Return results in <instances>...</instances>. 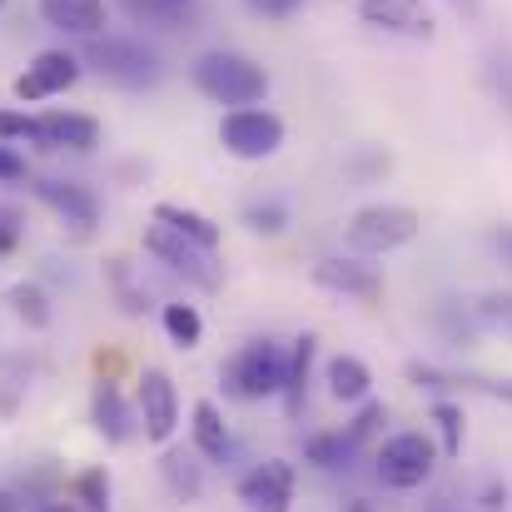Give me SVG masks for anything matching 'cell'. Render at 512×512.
Here are the masks:
<instances>
[{"label":"cell","mask_w":512,"mask_h":512,"mask_svg":"<svg viewBox=\"0 0 512 512\" xmlns=\"http://www.w3.org/2000/svg\"><path fill=\"white\" fill-rule=\"evenodd\" d=\"M189 75L214 105H259L269 95V75L249 55H234V50H204Z\"/></svg>","instance_id":"1"},{"label":"cell","mask_w":512,"mask_h":512,"mask_svg":"<svg viewBox=\"0 0 512 512\" xmlns=\"http://www.w3.org/2000/svg\"><path fill=\"white\" fill-rule=\"evenodd\" d=\"M85 60H90L105 80H115V85H125V90H150V85H160V55H155L145 40H130V35H90Z\"/></svg>","instance_id":"2"},{"label":"cell","mask_w":512,"mask_h":512,"mask_svg":"<svg viewBox=\"0 0 512 512\" xmlns=\"http://www.w3.org/2000/svg\"><path fill=\"white\" fill-rule=\"evenodd\" d=\"M145 249H150L170 274H179L184 284H194V289H204V294H214V289L224 284V269L214 264V249L184 239V234H179L174 224H165V219H155V224L145 229Z\"/></svg>","instance_id":"3"},{"label":"cell","mask_w":512,"mask_h":512,"mask_svg":"<svg viewBox=\"0 0 512 512\" xmlns=\"http://www.w3.org/2000/svg\"><path fill=\"white\" fill-rule=\"evenodd\" d=\"M413 234H418V214L408 204H368L348 219V244L358 254L403 249V244H413Z\"/></svg>","instance_id":"4"},{"label":"cell","mask_w":512,"mask_h":512,"mask_svg":"<svg viewBox=\"0 0 512 512\" xmlns=\"http://www.w3.org/2000/svg\"><path fill=\"white\" fill-rule=\"evenodd\" d=\"M284 363H289V353H284L279 343L254 339L234 353V363H229L224 378H229V388H234L239 398H269V393L284 388Z\"/></svg>","instance_id":"5"},{"label":"cell","mask_w":512,"mask_h":512,"mask_svg":"<svg viewBox=\"0 0 512 512\" xmlns=\"http://www.w3.org/2000/svg\"><path fill=\"white\" fill-rule=\"evenodd\" d=\"M219 140L234 160H269L284 145V120L269 110H234V115H224Z\"/></svg>","instance_id":"6"},{"label":"cell","mask_w":512,"mask_h":512,"mask_svg":"<svg viewBox=\"0 0 512 512\" xmlns=\"http://www.w3.org/2000/svg\"><path fill=\"white\" fill-rule=\"evenodd\" d=\"M428 473H433V443L423 433H398L383 443L378 478L388 488H418V483H428Z\"/></svg>","instance_id":"7"},{"label":"cell","mask_w":512,"mask_h":512,"mask_svg":"<svg viewBox=\"0 0 512 512\" xmlns=\"http://www.w3.org/2000/svg\"><path fill=\"white\" fill-rule=\"evenodd\" d=\"M75 80H80V60H75L70 50H40V55L25 65V75L15 80V95H20V100H50V95L70 90Z\"/></svg>","instance_id":"8"},{"label":"cell","mask_w":512,"mask_h":512,"mask_svg":"<svg viewBox=\"0 0 512 512\" xmlns=\"http://www.w3.org/2000/svg\"><path fill=\"white\" fill-rule=\"evenodd\" d=\"M140 418H145V438L150 443H170L179 428V393H174L170 373L145 368L140 378Z\"/></svg>","instance_id":"9"},{"label":"cell","mask_w":512,"mask_h":512,"mask_svg":"<svg viewBox=\"0 0 512 512\" xmlns=\"http://www.w3.org/2000/svg\"><path fill=\"white\" fill-rule=\"evenodd\" d=\"M239 498H244L249 512H289V503H294V468L279 463V458L259 463V468L239 483Z\"/></svg>","instance_id":"10"},{"label":"cell","mask_w":512,"mask_h":512,"mask_svg":"<svg viewBox=\"0 0 512 512\" xmlns=\"http://www.w3.org/2000/svg\"><path fill=\"white\" fill-rule=\"evenodd\" d=\"M358 15L373 30H388V35H408V40L433 35V15H428L423 0H358Z\"/></svg>","instance_id":"11"},{"label":"cell","mask_w":512,"mask_h":512,"mask_svg":"<svg viewBox=\"0 0 512 512\" xmlns=\"http://www.w3.org/2000/svg\"><path fill=\"white\" fill-rule=\"evenodd\" d=\"M314 279L324 289H334V294L363 299V304L383 299V274H378V264H363V259H319L314 264Z\"/></svg>","instance_id":"12"},{"label":"cell","mask_w":512,"mask_h":512,"mask_svg":"<svg viewBox=\"0 0 512 512\" xmlns=\"http://www.w3.org/2000/svg\"><path fill=\"white\" fill-rule=\"evenodd\" d=\"M35 194H40V204H50L65 224H75V229H90L95 219H100V199H95V189L90 184H75V179H35Z\"/></svg>","instance_id":"13"},{"label":"cell","mask_w":512,"mask_h":512,"mask_svg":"<svg viewBox=\"0 0 512 512\" xmlns=\"http://www.w3.org/2000/svg\"><path fill=\"white\" fill-rule=\"evenodd\" d=\"M35 125H40L35 145H45V150H75V155H85V150L100 145V125H95L90 115H65V110H55V115H45V120H35Z\"/></svg>","instance_id":"14"},{"label":"cell","mask_w":512,"mask_h":512,"mask_svg":"<svg viewBox=\"0 0 512 512\" xmlns=\"http://www.w3.org/2000/svg\"><path fill=\"white\" fill-rule=\"evenodd\" d=\"M40 15L50 30L85 35V40L105 30V0H40Z\"/></svg>","instance_id":"15"},{"label":"cell","mask_w":512,"mask_h":512,"mask_svg":"<svg viewBox=\"0 0 512 512\" xmlns=\"http://www.w3.org/2000/svg\"><path fill=\"white\" fill-rule=\"evenodd\" d=\"M90 418H95V428H100L110 443H125V438L135 433V418H130V408H125V398H120V388H115L110 378L95 383V393H90Z\"/></svg>","instance_id":"16"},{"label":"cell","mask_w":512,"mask_h":512,"mask_svg":"<svg viewBox=\"0 0 512 512\" xmlns=\"http://www.w3.org/2000/svg\"><path fill=\"white\" fill-rule=\"evenodd\" d=\"M309 368H314V334H304V339H294L289 348V363H284V408H289V418H299L304 413V388H309Z\"/></svg>","instance_id":"17"},{"label":"cell","mask_w":512,"mask_h":512,"mask_svg":"<svg viewBox=\"0 0 512 512\" xmlns=\"http://www.w3.org/2000/svg\"><path fill=\"white\" fill-rule=\"evenodd\" d=\"M160 473H165V483H170V493L179 503H199V498H204V468L194 463V453L170 448V453L160 458Z\"/></svg>","instance_id":"18"},{"label":"cell","mask_w":512,"mask_h":512,"mask_svg":"<svg viewBox=\"0 0 512 512\" xmlns=\"http://www.w3.org/2000/svg\"><path fill=\"white\" fill-rule=\"evenodd\" d=\"M194 448L209 458V463H224L229 458V428H224V413L204 398V403H194Z\"/></svg>","instance_id":"19"},{"label":"cell","mask_w":512,"mask_h":512,"mask_svg":"<svg viewBox=\"0 0 512 512\" xmlns=\"http://www.w3.org/2000/svg\"><path fill=\"white\" fill-rule=\"evenodd\" d=\"M408 378H413L418 388H423V383H428V388H473V393L508 398V403H512V383H498V378H478V373H468V378H463V373H438V368H423V363H413V368H408Z\"/></svg>","instance_id":"20"},{"label":"cell","mask_w":512,"mask_h":512,"mask_svg":"<svg viewBox=\"0 0 512 512\" xmlns=\"http://www.w3.org/2000/svg\"><path fill=\"white\" fill-rule=\"evenodd\" d=\"M368 388H373L368 363H358V358H348V353H339V358L329 363V393H334L339 403H363Z\"/></svg>","instance_id":"21"},{"label":"cell","mask_w":512,"mask_h":512,"mask_svg":"<svg viewBox=\"0 0 512 512\" xmlns=\"http://www.w3.org/2000/svg\"><path fill=\"white\" fill-rule=\"evenodd\" d=\"M155 219L174 224L184 239H194V244H204V249H219V224L204 219V214H194V209H184V204H155Z\"/></svg>","instance_id":"22"},{"label":"cell","mask_w":512,"mask_h":512,"mask_svg":"<svg viewBox=\"0 0 512 512\" xmlns=\"http://www.w3.org/2000/svg\"><path fill=\"white\" fill-rule=\"evenodd\" d=\"M130 20L140 25H160V30H179L189 20V5H174V0H120Z\"/></svg>","instance_id":"23"},{"label":"cell","mask_w":512,"mask_h":512,"mask_svg":"<svg viewBox=\"0 0 512 512\" xmlns=\"http://www.w3.org/2000/svg\"><path fill=\"white\" fill-rule=\"evenodd\" d=\"M483 80H488L493 100H498V105L512 115V45H508V40L488 50V60H483Z\"/></svg>","instance_id":"24"},{"label":"cell","mask_w":512,"mask_h":512,"mask_svg":"<svg viewBox=\"0 0 512 512\" xmlns=\"http://www.w3.org/2000/svg\"><path fill=\"white\" fill-rule=\"evenodd\" d=\"M353 453H358V443H353L348 433H319V438H309V448H304V458H309L314 468H343Z\"/></svg>","instance_id":"25"},{"label":"cell","mask_w":512,"mask_h":512,"mask_svg":"<svg viewBox=\"0 0 512 512\" xmlns=\"http://www.w3.org/2000/svg\"><path fill=\"white\" fill-rule=\"evenodd\" d=\"M165 334H170L179 348H194L204 339V319L194 304H165Z\"/></svg>","instance_id":"26"},{"label":"cell","mask_w":512,"mask_h":512,"mask_svg":"<svg viewBox=\"0 0 512 512\" xmlns=\"http://www.w3.org/2000/svg\"><path fill=\"white\" fill-rule=\"evenodd\" d=\"M10 309H15L30 329H45V324H50V304H45L40 284H15V289H10Z\"/></svg>","instance_id":"27"},{"label":"cell","mask_w":512,"mask_h":512,"mask_svg":"<svg viewBox=\"0 0 512 512\" xmlns=\"http://www.w3.org/2000/svg\"><path fill=\"white\" fill-rule=\"evenodd\" d=\"M478 324L512 343V294H483L478 299Z\"/></svg>","instance_id":"28"},{"label":"cell","mask_w":512,"mask_h":512,"mask_svg":"<svg viewBox=\"0 0 512 512\" xmlns=\"http://www.w3.org/2000/svg\"><path fill=\"white\" fill-rule=\"evenodd\" d=\"M433 423L443 428V453L463 458V408L458 403H433Z\"/></svg>","instance_id":"29"},{"label":"cell","mask_w":512,"mask_h":512,"mask_svg":"<svg viewBox=\"0 0 512 512\" xmlns=\"http://www.w3.org/2000/svg\"><path fill=\"white\" fill-rule=\"evenodd\" d=\"M75 493H80V503L90 512H110V478L100 473V468H90V473H80V483H75Z\"/></svg>","instance_id":"30"},{"label":"cell","mask_w":512,"mask_h":512,"mask_svg":"<svg viewBox=\"0 0 512 512\" xmlns=\"http://www.w3.org/2000/svg\"><path fill=\"white\" fill-rule=\"evenodd\" d=\"M244 224H249L254 234H279V229L289 224V214H284V204H249V209H244Z\"/></svg>","instance_id":"31"},{"label":"cell","mask_w":512,"mask_h":512,"mask_svg":"<svg viewBox=\"0 0 512 512\" xmlns=\"http://www.w3.org/2000/svg\"><path fill=\"white\" fill-rule=\"evenodd\" d=\"M40 125L30 115H15V110H0V140H35Z\"/></svg>","instance_id":"32"},{"label":"cell","mask_w":512,"mask_h":512,"mask_svg":"<svg viewBox=\"0 0 512 512\" xmlns=\"http://www.w3.org/2000/svg\"><path fill=\"white\" fill-rule=\"evenodd\" d=\"M378 423H383V403H363V413L348 423V438L363 448V438H373V428H378Z\"/></svg>","instance_id":"33"},{"label":"cell","mask_w":512,"mask_h":512,"mask_svg":"<svg viewBox=\"0 0 512 512\" xmlns=\"http://www.w3.org/2000/svg\"><path fill=\"white\" fill-rule=\"evenodd\" d=\"M244 5H249L254 15H264V20H289L304 0H244Z\"/></svg>","instance_id":"34"},{"label":"cell","mask_w":512,"mask_h":512,"mask_svg":"<svg viewBox=\"0 0 512 512\" xmlns=\"http://www.w3.org/2000/svg\"><path fill=\"white\" fill-rule=\"evenodd\" d=\"M0 179H25V160L5 145H0Z\"/></svg>","instance_id":"35"},{"label":"cell","mask_w":512,"mask_h":512,"mask_svg":"<svg viewBox=\"0 0 512 512\" xmlns=\"http://www.w3.org/2000/svg\"><path fill=\"white\" fill-rule=\"evenodd\" d=\"M15 239H20V224H15V214H0V254H10V249H15Z\"/></svg>","instance_id":"36"},{"label":"cell","mask_w":512,"mask_h":512,"mask_svg":"<svg viewBox=\"0 0 512 512\" xmlns=\"http://www.w3.org/2000/svg\"><path fill=\"white\" fill-rule=\"evenodd\" d=\"M463 20H483V0H448Z\"/></svg>","instance_id":"37"},{"label":"cell","mask_w":512,"mask_h":512,"mask_svg":"<svg viewBox=\"0 0 512 512\" xmlns=\"http://www.w3.org/2000/svg\"><path fill=\"white\" fill-rule=\"evenodd\" d=\"M493 249H498V254L512 264V229H498V234H493Z\"/></svg>","instance_id":"38"},{"label":"cell","mask_w":512,"mask_h":512,"mask_svg":"<svg viewBox=\"0 0 512 512\" xmlns=\"http://www.w3.org/2000/svg\"><path fill=\"white\" fill-rule=\"evenodd\" d=\"M25 503H20V493H10V488H0V512H20Z\"/></svg>","instance_id":"39"},{"label":"cell","mask_w":512,"mask_h":512,"mask_svg":"<svg viewBox=\"0 0 512 512\" xmlns=\"http://www.w3.org/2000/svg\"><path fill=\"white\" fill-rule=\"evenodd\" d=\"M348 512H373L368 503H348Z\"/></svg>","instance_id":"40"},{"label":"cell","mask_w":512,"mask_h":512,"mask_svg":"<svg viewBox=\"0 0 512 512\" xmlns=\"http://www.w3.org/2000/svg\"><path fill=\"white\" fill-rule=\"evenodd\" d=\"M40 512H70V508H40Z\"/></svg>","instance_id":"41"},{"label":"cell","mask_w":512,"mask_h":512,"mask_svg":"<svg viewBox=\"0 0 512 512\" xmlns=\"http://www.w3.org/2000/svg\"><path fill=\"white\" fill-rule=\"evenodd\" d=\"M174 5H189V0H174Z\"/></svg>","instance_id":"42"},{"label":"cell","mask_w":512,"mask_h":512,"mask_svg":"<svg viewBox=\"0 0 512 512\" xmlns=\"http://www.w3.org/2000/svg\"><path fill=\"white\" fill-rule=\"evenodd\" d=\"M0 5H5V0H0Z\"/></svg>","instance_id":"43"}]
</instances>
